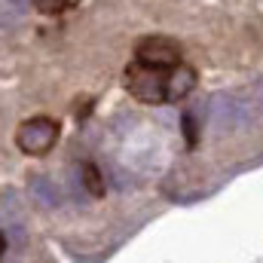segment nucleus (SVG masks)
I'll return each instance as SVG.
<instances>
[{
  "instance_id": "1",
  "label": "nucleus",
  "mask_w": 263,
  "mask_h": 263,
  "mask_svg": "<svg viewBox=\"0 0 263 263\" xmlns=\"http://www.w3.org/2000/svg\"><path fill=\"white\" fill-rule=\"evenodd\" d=\"M165 83H168V70L147 67L141 62H129L123 70L126 92L141 104H168L165 101Z\"/></svg>"
},
{
  "instance_id": "2",
  "label": "nucleus",
  "mask_w": 263,
  "mask_h": 263,
  "mask_svg": "<svg viewBox=\"0 0 263 263\" xmlns=\"http://www.w3.org/2000/svg\"><path fill=\"white\" fill-rule=\"evenodd\" d=\"M59 135H62V126L52 120V117H31V120H25L15 135H12V141H15V147L25 153V156H43V153H49L52 147H55V141H59Z\"/></svg>"
},
{
  "instance_id": "3",
  "label": "nucleus",
  "mask_w": 263,
  "mask_h": 263,
  "mask_svg": "<svg viewBox=\"0 0 263 263\" xmlns=\"http://www.w3.org/2000/svg\"><path fill=\"white\" fill-rule=\"evenodd\" d=\"M135 62L147 67H159V70H172V67L184 65V52H181L178 40H172L165 34H150L135 43Z\"/></svg>"
},
{
  "instance_id": "4",
  "label": "nucleus",
  "mask_w": 263,
  "mask_h": 263,
  "mask_svg": "<svg viewBox=\"0 0 263 263\" xmlns=\"http://www.w3.org/2000/svg\"><path fill=\"white\" fill-rule=\"evenodd\" d=\"M196 67L193 65H178L168 70V83H165V101L175 104L181 98H187L193 89H196Z\"/></svg>"
},
{
  "instance_id": "5",
  "label": "nucleus",
  "mask_w": 263,
  "mask_h": 263,
  "mask_svg": "<svg viewBox=\"0 0 263 263\" xmlns=\"http://www.w3.org/2000/svg\"><path fill=\"white\" fill-rule=\"evenodd\" d=\"M80 181H83L86 193L92 199H104L107 184H104V175H101V168H98L95 162H83V165H80Z\"/></svg>"
},
{
  "instance_id": "6",
  "label": "nucleus",
  "mask_w": 263,
  "mask_h": 263,
  "mask_svg": "<svg viewBox=\"0 0 263 263\" xmlns=\"http://www.w3.org/2000/svg\"><path fill=\"white\" fill-rule=\"evenodd\" d=\"M34 3V9L37 12H43V15H62L70 9V0H31Z\"/></svg>"
},
{
  "instance_id": "7",
  "label": "nucleus",
  "mask_w": 263,
  "mask_h": 263,
  "mask_svg": "<svg viewBox=\"0 0 263 263\" xmlns=\"http://www.w3.org/2000/svg\"><path fill=\"white\" fill-rule=\"evenodd\" d=\"M184 135H187V147H196L199 135H196V123H193V117H190V114L184 117Z\"/></svg>"
},
{
  "instance_id": "8",
  "label": "nucleus",
  "mask_w": 263,
  "mask_h": 263,
  "mask_svg": "<svg viewBox=\"0 0 263 263\" xmlns=\"http://www.w3.org/2000/svg\"><path fill=\"white\" fill-rule=\"evenodd\" d=\"M15 22H18V12L9 9V6L0 0V25H15Z\"/></svg>"
},
{
  "instance_id": "9",
  "label": "nucleus",
  "mask_w": 263,
  "mask_h": 263,
  "mask_svg": "<svg viewBox=\"0 0 263 263\" xmlns=\"http://www.w3.org/2000/svg\"><path fill=\"white\" fill-rule=\"evenodd\" d=\"M3 3H6V6H12V9H15V12H18V9H22V6H25V3H28V0H3Z\"/></svg>"
}]
</instances>
